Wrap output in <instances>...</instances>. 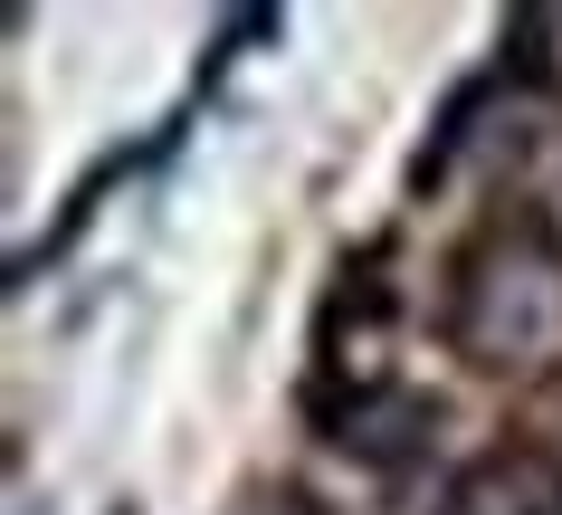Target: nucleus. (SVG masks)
Returning <instances> with one entry per match:
<instances>
[{
  "mask_svg": "<svg viewBox=\"0 0 562 515\" xmlns=\"http://www.w3.org/2000/svg\"><path fill=\"white\" fill-rule=\"evenodd\" d=\"M448 354L486 382H553L562 372V220L543 201H505L448 258Z\"/></svg>",
  "mask_w": 562,
  "mask_h": 515,
  "instance_id": "f257e3e1",
  "label": "nucleus"
},
{
  "mask_svg": "<svg viewBox=\"0 0 562 515\" xmlns=\"http://www.w3.org/2000/svg\"><path fill=\"white\" fill-rule=\"evenodd\" d=\"M439 515H562V458L553 449H486L448 478Z\"/></svg>",
  "mask_w": 562,
  "mask_h": 515,
  "instance_id": "f03ea898",
  "label": "nucleus"
},
{
  "mask_svg": "<svg viewBox=\"0 0 562 515\" xmlns=\"http://www.w3.org/2000/svg\"><path fill=\"white\" fill-rule=\"evenodd\" d=\"M238 515H315V506H305L296 486H277V496H248V506H238Z\"/></svg>",
  "mask_w": 562,
  "mask_h": 515,
  "instance_id": "7ed1b4c3",
  "label": "nucleus"
}]
</instances>
